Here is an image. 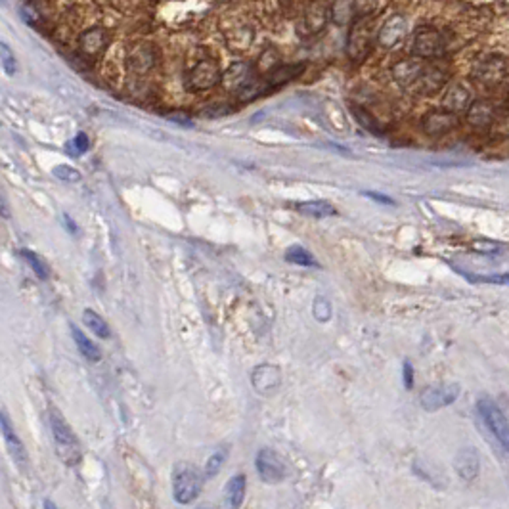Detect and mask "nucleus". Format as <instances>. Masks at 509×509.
Segmentation results:
<instances>
[{
    "label": "nucleus",
    "instance_id": "nucleus-37",
    "mask_svg": "<svg viewBox=\"0 0 509 509\" xmlns=\"http://www.w3.org/2000/svg\"><path fill=\"white\" fill-rule=\"evenodd\" d=\"M2 62H4V69H6L8 73H14V71H16V58L10 54L6 44H2Z\"/></svg>",
    "mask_w": 509,
    "mask_h": 509
},
{
    "label": "nucleus",
    "instance_id": "nucleus-30",
    "mask_svg": "<svg viewBox=\"0 0 509 509\" xmlns=\"http://www.w3.org/2000/svg\"><path fill=\"white\" fill-rule=\"evenodd\" d=\"M21 257L27 261V264H29V268H33V272L37 274L41 280H46V278L50 276V272H48V266H46V263H44L43 258L38 257L37 253L35 251H29V249H21Z\"/></svg>",
    "mask_w": 509,
    "mask_h": 509
},
{
    "label": "nucleus",
    "instance_id": "nucleus-18",
    "mask_svg": "<svg viewBox=\"0 0 509 509\" xmlns=\"http://www.w3.org/2000/svg\"><path fill=\"white\" fill-rule=\"evenodd\" d=\"M466 121L473 129H488L496 121V105L488 100H473L466 111Z\"/></svg>",
    "mask_w": 509,
    "mask_h": 509
},
{
    "label": "nucleus",
    "instance_id": "nucleus-23",
    "mask_svg": "<svg viewBox=\"0 0 509 509\" xmlns=\"http://www.w3.org/2000/svg\"><path fill=\"white\" fill-rule=\"evenodd\" d=\"M291 207H293L295 211L303 213V215L313 216V219H325V216L337 215V211H335V207H333L332 203L320 201V199H314V201L291 203Z\"/></svg>",
    "mask_w": 509,
    "mask_h": 509
},
{
    "label": "nucleus",
    "instance_id": "nucleus-41",
    "mask_svg": "<svg viewBox=\"0 0 509 509\" xmlns=\"http://www.w3.org/2000/svg\"><path fill=\"white\" fill-rule=\"evenodd\" d=\"M366 196L372 197L374 201L383 203V205H394V201L389 196H383V194H377V191H366Z\"/></svg>",
    "mask_w": 509,
    "mask_h": 509
},
{
    "label": "nucleus",
    "instance_id": "nucleus-28",
    "mask_svg": "<svg viewBox=\"0 0 509 509\" xmlns=\"http://www.w3.org/2000/svg\"><path fill=\"white\" fill-rule=\"evenodd\" d=\"M350 110H352V113H355L356 121L362 125L364 129L369 130V132H374V135H381V132H383V130H381L379 121H377L368 110H364V107H360V105H352Z\"/></svg>",
    "mask_w": 509,
    "mask_h": 509
},
{
    "label": "nucleus",
    "instance_id": "nucleus-15",
    "mask_svg": "<svg viewBox=\"0 0 509 509\" xmlns=\"http://www.w3.org/2000/svg\"><path fill=\"white\" fill-rule=\"evenodd\" d=\"M107 46H110V33L105 31L104 27L86 29L79 37V52L88 60L98 58Z\"/></svg>",
    "mask_w": 509,
    "mask_h": 509
},
{
    "label": "nucleus",
    "instance_id": "nucleus-38",
    "mask_svg": "<svg viewBox=\"0 0 509 509\" xmlns=\"http://www.w3.org/2000/svg\"><path fill=\"white\" fill-rule=\"evenodd\" d=\"M478 282L498 283V285H509V274H498V276H478L475 278Z\"/></svg>",
    "mask_w": 509,
    "mask_h": 509
},
{
    "label": "nucleus",
    "instance_id": "nucleus-9",
    "mask_svg": "<svg viewBox=\"0 0 509 509\" xmlns=\"http://www.w3.org/2000/svg\"><path fill=\"white\" fill-rule=\"evenodd\" d=\"M448 71L446 68H442L439 63H427L424 69V73L419 75V79L416 80V85L411 86L410 93L416 96H435L446 86Z\"/></svg>",
    "mask_w": 509,
    "mask_h": 509
},
{
    "label": "nucleus",
    "instance_id": "nucleus-22",
    "mask_svg": "<svg viewBox=\"0 0 509 509\" xmlns=\"http://www.w3.org/2000/svg\"><path fill=\"white\" fill-rule=\"evenodd\" d=\"M305 65L303 63H297V65H280V68H274L272 71H268V75L263 79V88L264 93L271 90L274 86H282L289 80L297 79L299 75L303 73Z\"/></svg>",
    "mask_w": 509,
    "mask_h": 509
},
{
    "label": "nucleus",
    "instance_id": "nucleus-12",
    "mask_svg": "<svg viewBox=\"0 0 509 509\" xmlns=\"http://www.w3.org/2000/svg\"><path fill=\"white\" fill-rule=\"evenodd\" d=\"M425 65H427V63H425L424 58H417V56H414V58H404V60L394 63L393 69H391V75H393L397 85L402 86L404 90L410 93V88L416 85L419 75L424 73Z\"/></svg>",
    "mask_w": 509,
    "mask_h": 509
},
{
    "label": "nucleus",
    "instance_id": "nucleus-4",
    "mask_svg": "<svg viewBox=\"0 0 509 509\" xmlns=\"http://www.w3.org/2000/svg\"><path fill=\"white\" fill-rule=\"evenodd\" d=\"M222 83V71L215 60H201L186 75V86L191 93H205Z\"/></svg>",
    "mask_w": 509,
    "mask_h": 509
},
{
    "label": "nucleus",
    "instance_id": "nucleus-21",
    "mask_svg": "<svg viewBox=\"0 0 509 509\" xmlns=\"http://www.w3.org/2000/svg\"><path fill=\"white\" fill-rule=\"evenodd\" d=\"M0 427H2V435H4V441H6L12 460L18 463L19 469H25V467H27V454H25V448L23 444H21V441L18 439V435H16V431L12 429V425H10V421H8V416L4 410H2V414H0Z\"/></svg>",
    "mask_w": 509,
    "mask_h": 509
},
{
    "label": "nucleus",
    "instance_id": "nucleus-43",
    "mask_svg": "<svg viewBox=\"0 0 509 509\" xmlns=\"http://www.w3.org/2000/svg\"><path fill=\"white\" fill-rule=\"evenodd\" d=\"M503 132H505V135L509 136V115L505 117V119H503Z\"/></svg>",
    "mask_w": 509,
    "mask_h": 509
},
{
    "label": "nucleus",
    "instance_id": "nucleus-24",
    "mask_svg": "<svg viewBox=\"0 0 509 509\" xmlns=\"http://www.w3.org/2000/svg\"><path fill=\"white\" fill-rule=\"evenodd\" d=\"M71 335H73L75 345H77L79 352L85 356L88 362H100V358H102V352H100V349L93 343V341H90V339L86 337L85 333L80 332L77 325H71Z\"/></svg>",
    "mask_w": 509,
    "mask_h": 509
},
{
    "label": "nucleus",
    "instance_id": "nucleus-1",
    "mask_svg": "<svg viewBox=\"0 0 509 509\" xmlns=\"http://www.w3.org/2000/svg\"><path fill=\"white\" fill-rule=\"evenodd\" d=\"M50 429H52V436H54L56 444V454L58 458L65 463V466H77L80 461V444L77 435L73 433V429L69 427L65 417L54 408H50L48 414Z\"/></svg>",
    "mask_w": 509,
    "mask_h": 509
},
{
    "label": "nucleus",
    "instance_id": "nucleus-20",
    "mask_svg": "<svg viewBox=\"0 0 509 509\" xmlns=\"http://www.w3.org/2000/svg\"><path fill=\"white\" fill-rule=\"evenodd\" d=\"M454 469L463 481L471 483L475 481L481 471V458H478L475 448H463L454 458Z\"/></svg>",
    "mask_w": 509,
    "mask_h": 509
},
{
    "label": "nucleus",
    "instance_id": "nucleus-36",
    "mask_svg": "<svg viewBox=\"0 0 509 509\" xmlns=\"http://www.w3.org/2000/svg\"><path fill=\"white\" fill-rule=\"evenodd\" d=\"M471 247L477 253H483V255H494L496 251H500V246L492 243V241H473Z\"/></svg>",
    "mask_w": 509,
    "mask_h": 509
},
{
    "label": "nucleus",
    "instance_id": "nucleus-35",
    "mask_svg": "<svg viewBox=\"0 0 509 509\" xmlns=\"http://www.w3.org/2000/svg\"><path fill=\"white\" fill-rule=\"evenodd\" d=\"M88 146H90V142H88V138H86V135H77V138H75L71 144H69V154L71 155H80L85 154L86 149H88Z\"/></svg>",
    "mask_w": 509,
    "mask_h": 509
},
{
    "label": "nucleus",
    "instance_id": "nucleus-34",
    "mask_svg": "<svg viewBox=\"0 0 509 509\" xmlns=\"http://www.w3.org/2000/svg\"><path fill=\"white\" fill-rule=\"evenodd\" d=\"M352 2H355L356 18L372 16V12L377 8V0H352Z\"/></svg>",
    "mask_w": 509,
    "mask_h": 509
},
{
    "label": "nucleus",
    "instance_id": "nucleus-31",
    "mask_svg": "<svg viewBox=\"0 0 509 509\" xmlns=\"http://www.w3.org/2000/svg\"><path fill=\"white\" fill-rule=\"evenodd\" d=\"M226 450H216V452H213V456L209 458L207 463H205V477H215L216 473L221 471L222 463H224V460H226Z\"/></svg>",
    "mask_w": 509,
    "mask_h": 509
},
{
    "label": "nucleus",
    "instance_id": "nucleus-13",
    "mask_svg": "<svg viewBox=\"0 0 509 509\" xmlns=\"http://www.w3.org/2000/svg\"><path fill=\"white\" fill-rule=\"evenodd\" d=\"M460 385H444V387H429L425 389L421 397H419V402L424 406L427 411H435L442 406L452 404L458 397H460Z\"/></svg>",
    "mask_w": 509,
    "mask_h": 509
},
{
    "label": "nucleus",
    "instance_id": "nucleus-40",
    "mask_svg": "<svg viewBox=\"0 0 509 509\" xmlns=\"http://www.w3.org/2000/svg\"><path fill=\"white\" fill-rule=\"evenodd\" d=\"M404 387L406 389L414 387V368L410 362H404Z\"/></svg>",
    "mask_w": 509,
    "mask_h": 509
},
{
    "label": "nucleus",
    "instance_id": "nucleus-7",
    "mask_svg": "<svg viewBox=\"0 0 509 509\" xmlns=\"http://www.w3.org/2000/svg\"><path fill=\"white\" fill-rule=\"evenodd\" d=\"M442 52H444V41L441 33L429 25L417 27L411 41V54L424 60H436L441 58Z\"/></svg>",
    "mask_w": 509,
    "mask_h": 509
},
{
    "label": "nucleus",
    "instance_id": "nucleus-25",
    "mask_svg": "<svg viewBox=\"0 0 509 509\" xmlns=\"http://www.w3.org/2000/svg\"><path fill=\"white\" fill-rule=\"evenodd\" d=\"M228 503L232 508H239L243 503V498H246V477L243 475H233L228 483Z\"/></svg>",
    "mask_w": 509,
    "mask_h": 509
},
{
    "label": "nucleus",
    "instance_id": "nucleus-29",
    "mask_svg": "<svg viewBox=\"0 0 509 509\" xmlns=\"http://www.w3.org/2000/svg\"><path fill=\"white\" fill-rule=\"evenodd\" d=\"M350 16L355 14V2L352 0H335V4L332 8V18L333 21H337L339 25L350 21Z\"/></svg>",
    "mask_w": 509,
    "mask_h": 509
},
{
    "label": "nucleus",
    "instance_id": "nucleus-42",
    "mask_svg": "<svg viewBox=\"0 0 509 509\" xmlns=\"http://www.w3.org/2000/svg\"><path fill=\"white\" fill-rule=\"evenodd\" d=\"M63 224H65V228H68L71 233L79 232V230H77V224H75V222L69 219V215H63Z\"/></svg>",
    "mask_w": 509,
    "mask_h": 509
},
{
    "label": "nucleus",
    "instance_id": "nucleus-14",
    "mask_svg": "<svg viewBox=\"0 0 509 509\" xmlns=\"http://www.w3.org/2000/svg\"><path fill=\"white\" fill-rule=\"evenodd\" d=\"M251 383L255 387V391L261 394H272L276 393L280 385H282V372L278 366L272 364H263L253 369Z\"/></svg>",
    "mask_w": 509,
    "mask_h": 509
},
{
    "label": "nucleus",
    "instance_id": "nucleus-6",
    "mask_svg": "<svg viewBox=\"0 0 509 509\" xmlns=\"http://www.w3.org/2000/svg\"><path fill=\"white\" fill-rule=\"evenodd\" d=\"M257 83V73L253 69L251 63L247 62H236L222 73V85L228 93L238 94L239 98H243L251 86Z\"/></svg>",
    "mask_w": 509,
    "mask_h": 509
},
{
    "label": "nucleus",
    "instance_id": "nucleus-27",
    "mask_svg": "<svg viewBox=\"0 0 509 509\" xmlns=\"http://www.w3.org/2000/svg\"><path fill=\"white\" fill-rule=\"evenodd\" d=\"M83 322H85L86 327L93 333H96L98 337H110V325L105 324V320L102 318L100 314H96L94 310H90V308H86L85 313H83Z\"/></svg>",
    "mask_w": 509,
    "mask_h": 509
},
{
    "label": "nucleus",
    "instance_id": "nucleus-11",
    "mask_svg": "<svg viewBox=\"0 0 509 509\" xmlns=\"http://www.w3.org/2000/svg\"><path fill=\"white\" fill-rule=\"evenodd\" d=\"M460 125V117L452 113L448 110H433L427 111L424 117H421V129L427 136H442L452 132L454 129H458Z\"/></svg>",
    "mask_w": 509,
    "mask_h": 509
},
{
    "label": "nucleus",
    "instance_id": "nucleus-17",
    "mask_svg": "<svg viewBox=\"0 0 509 509\" xmlns=\"http://www.w3.org/2000/svg\"><path fill=\"white\" fill-rule=\"evenodd\" d=\"M408 33V23L402 16H391L385 23L381 25V29L377 31V44L383 46L385 50L394 48L397 44L402 43V38Z\"/></svg>",
    "mask_w": 509,
    "mask_h": 509
},
{
    "label": "nucleus",
    "instance_id": "nucleus-33",
    "mask_svg": "<svg viewBox=\"0 0 509 509\" xmlns=\"http://www.w3.org/2000/svg\"><path fill=\"white\" fill-rule=\"evenodd\" d=\"M330 316H332L330 303L325 301L324 297H316V301H314V318L320 320V322H325V320H330Z\"/></svg>",
    "mask_w": 509,
    "mask_h": 509
},
{
    "label": "nucleus",
    "instance_id": "nucleus-5",
    "mask_svg": "<svg viewBox=\"0 0 509 509\" xmlns=\"http://www.w3.org/2000/svg\"><path fill=\"white\" fill-rule=\"evenodd\" d=\"M477 410L483 417V421L486 427L490 429V433L496 436V441L502 444V448L509 454V421L508 417L503 416L502 410L498 408L490 399H481L477 402Z\"/></svg>",
    "mask_w": 509,
    "mask_h": 509
},
{
    "label": "nucleus",
    "instance_id": "nucleus-26",
    "mask_svg": "<svg viewBox=\"0 0 509 509\" xmlns=\"http://www.w3.org/2000/svg\"><path fill=\"white\" fill-rule=\"evenodd\" d=\"M285 261L291 264H297V266H305V268H308V266L318 268V263L314 261L313 253H308L307 249L301 246L288 247V251H285Z\"/></svg>",
    "mask_w": 509,
    "mask_h": 509
},
{
    "label": "nucleus",
    "instance_id": "nucleus-3",
    "mask_svg": "<svg viewBox=\"0 0 509 509\" xmlns=\"http://www.w3.org/2000/svg\"><path fill=\"white\" fill-rule=\"evenodd\" d=\"M375 41L377 38H374L372 18L369 16L355 18L352 25H350L349 41H347V54L355 63H362L372 54Z\"/></svg>",
    "mask_w": 509,
    "mask_h": 509
},
{
    "label": "nucleus",
    "instance_id": "nucleus-19",
    "mask_svg": "<svg viewBox=\"0 0 509 509\" xmlns=\"http://www.w3.org/2000/svg\"><path fill=\"white\" fill-rule=\"evenodd\" d=\"M471 104H473L471 90H469L466 85H461V83L448 86L446 93H444V96H442V107L448 111H452V113H456V115L466 113Z\"/></svg>",
    "mask_w": 509,
    "mask_h": 509
},
{
    "label": "nucleus",
    "instance_id": "nucleus-32",
    "mask_svg": "<svg viewBox=\"0 0 509 509\" xmlns=\"http://www.w3.org/2000/svg\"><path fill=\"white\" fill-rule=\"evenodd\" d=\"M52 174H54L58 180H63V182H80V172L69 165L54 167V169H52Z\"/></svg>",
    "mask_w": 509,
    "mask_h": 509
},
{
    "label": "nucleus",
    "instance_id": "nucleus-8",
    "mask_svg": "<svg viewBox=\"0 0 509 509\" xmlns=\"http://www.w3.org/2000/svg\"><path fill=\"white\" fill-rule=\"evenodd\" d=\"M508 69L509 63L503 56H488L483 62L477 63V68H475V79H477L478 85L486 86V88H494V86L502 85L503 79L508 77Z\"/></svg>",
    "mask_w": 509,
    "mask_h": 509
},
{
    "label": "nucleus",
    "instance_id": "nucleus-2",
    "mask_svg": "<svg viewBox=\"0 0 509 509\" xmlns=\"http://www.w3.org/2000/svg\"><path fill=\"white\" fill-rule=\"evenodd\" d=\"M203 486V475L191 463H177L172 469V496L178 503L194 502Z\"/></svg>",
    "mask_w": 509,
    "mask_h": 509
},
{
    "label": "nucleus",
    "instance_id": "nucleus-16",
    "mask_svg": "<svg viewBox=\"0 0 509 509\" xmlns=\"http://www.w3.org/2000/svg\"><path fill=\"white\" fill-rule=\"evenodd\" d=\"M155 65V50L152 44L138 43L130 48L127 56V68L130 73L146 75L149 73Z\"/></svg>",
    "mask_w": 509,
    "mask_h": 509
},
{
    "label": "nucleus",
    "instance_id": "nucleus-39",
    "mask_svg": "<svg viewBox=\"0 0 509 509\" xmlns=\"http://www.w3.org/2000/svg\"><path fill=\"white\" fill-rule=\"evenodd\" d=\"M228 111H230V107H228V105H211V107H207V110H205V115L221 117V115H226Z\"/></svg>",
    "mask_w": 509,
    "mask_h": 509
},
{
    "label": "nucleus",
    "instance_id": "nucleus-10",
    "mask_svg": "<svg viewBox=\"0 0 509 509\" xmlns=\"http://www.w3.org/2000/svg\"><path fill=\"white\" fill-rule=\"evenodd\" d=\"M257 473L258 477L263 483L266 485H276V483H282L285 475H288V469H285V463L276 452H272L268 448H263L261 452L257 454Z\"/></svg>",
    "mask_w": 509,
    "mask_h": 509
}]
</instances>
